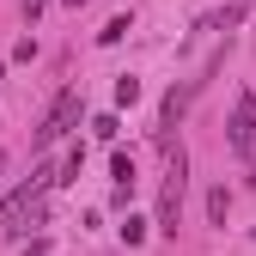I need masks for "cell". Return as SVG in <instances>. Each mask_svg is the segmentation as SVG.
I'll return each mask as SVG.
<instances>
[{
  "mask_svg": "<svg viewBox=\"0 0 256 256\" xmlns=\"http://www.w3.org/2000/svg\"><path fill=\"white\" fill-rule=\"evenodd\" d=\"M49 183H55V171H49V165H37V171H30V177L12 189V196H0V232H12L18 220L30 214V202H43V189H49Z\"/></svg>",
  "mask_w": 256,
  "mask_h": 256,
  "instance_id": "cell-1",
  "label": "cell"
},
{
  "mask_svg": "<svg viewBox=\"0 0 256 256\" xmlns=\"http://www.w3.org/2000/svg\"><path fill=\"white\" fill-rule=\"evenodd\" d=\"M183 177H189V158L183 146L165 158V196H158V232H171L177 238V208H183Z\"/></svg>",
  "mask_w": 256,
  "mask_h": 256,
  "instance_id": "cell-2",
  "label": "cell"
},
{
  "mask_svg": "<svg viewBox=\"0 0 256 256\" xmlns=\"http://www.w3.org/2000/svg\"><path fill=\"white\" fill-rule=\"evenodd\" d=\"M80 110H86V104H80V92L68 86V92L49 104V116H43V128H37V146H55L61 134H74V128H80Z\"/></svg>",
  "mask_w": 256,
  "mask_h": 256,
  "instance_id": "cell-3",
  "label": "cell"
},
{
  "mask_svg": "<svg viewBox=\"0 0 256 256\" xmlns=\"http://www.w3.org/2000/svg\"><path fill=\"white\" fill-rule=\"evenodd\" d=\"M232 152H250L256 146V92H238V104H232Z\"/></svg>",
  "mask_w": 256,
  "mask_h": 256,
  "instance_id": "cell-4",
  "label": "cell"
},
{
  "mask_svg": "<svg viewBox=\"0 0 256 256\" xmlns=\"http://www.w3.org/2000/svg\"><path fill=\"white\" fill-rule=\"evenodd\" d=\"M226 208H232V196H226V183H220L208 196V220H214V226H226Z\"/></svg>",
  "mask_w": 256,
  "mask_h": 256,
  "instance_id": "cell-5",
  "label": "cell"
},
{
  "mask_svg": "<svg viewBox=\"0 0 256 256\" xmlns=\"http://www.w3.org/2000/svg\"><path fill=\"white\" fill-rule=\"evenodd\" d=\"M128 30H134V18H128V12H122V18H110V24L98 30V43H122V37H128Z\"/></svg>",
  "mask_w": 256,
  "mask_h": 256,
  "instance_id": "cell-6",
  "label": "cell"
},
{
  "mask_svg": "<svg viewBox=\"0 0 256 256\" xmlns=\"http://www.w3.org/2000/svg\"><path fill=\"white\" fill-rule=\"evenodd\" d=\"M110 171H116V183H122V189H134V158H128V152H116V158H110Z\"/></svg>",
  "mask_w": 256,
  "mask_h": 256,
  "instance_id": "cell-7",
  "label": "cell"
},
{
  "mask_svg": "<svg viewBox=\"0 0 256 256\" xmlns=\"http://www.w3.org/2000/svg\"><path fill=\"white\" fill-rule=\"evenodd\" d=\"M238 18H244V6H226V12H214V18H208V30H232Z\"/></svg>",
  "mask_w": 256,
  "mask_h": 256,
  "instance_id": "cell-8",
  "label": "cell"
},
{
  "mask_svg": "<svg viewBox=\"0 0 256 256\" xmlns=\"http://www.w3.org/2000/svg\"><path fill=\"white\" fill-rule=\"evenodd\" d=\"M140 98V80H116V104H134Z\"/></svg>",
  "mask_w": 256,
  "mask_h": 256,
  "instance_id": "cell-9",
  "label": "cell"
},
{
  "mask_svg": "<svg viewBox=\"0 0 256 256\" xmlns=\"http://www.w3.org/2000/svg\"><path fill=\"white\" fill-rule=\"evenodd\" d=\"M43 6H49V0H24V18H37V12H43Z\"/></svg>",
  "mask_w": 256,
  "mask_h": 256,
  "instance_id": "cell-10",
  "label": "cell"
},
{
  "mask_svg": "<svg viewBox=\"0 0 256 256\" xmlns=\"http://www.w3.org/2000/svg\"><path fill=\"white\" fill-rule=\"evenodd\" d=\"M68 6H74V12H80V6H92V0H68Z\"/></svg>",
  "mask_w": 256,
  "mask_h": 256,
  "instance_id": "cell-11",
  "label": "cell"
},
{
  "mask_svg": "<svg viewBox=\"0 0 256 256\" xmlns=\"http://www.w3.org/2000/svg\"><path fill=\"white\" fill-rule=\"evenodd\" d=\"M0 165H6V152H0Z\"/></svg>",
  "mask_w": 256,
  "mask_h": 256,
  "instance_id": "cell-12",
  "label": "cell"
}]
</instances>
